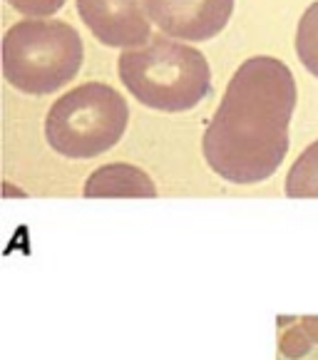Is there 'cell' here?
<instances>
[{
	"label": "cell",
	"mask_w": 318,
	"mask_h": 360,
	"mask_svg": "<svg viewBox=\"0 0 318 360\" xmlns=\"http://www.w3.org/2000/svg\"><path fill=\"white\" fill-rule=\"evenodd\" d=\"M296 79L286 63L256 55L238 65L202 139L214 174L231 184H259L288 152Z\"/></svg>",
	"instance_id": "obj_1"
},
{
	"label": "cell",
	"mask_w": 318,
	"mask_h": 360,
	"mask_svg": "<svg viewBox=\"0 0 318 360\" xmlns=\"http://www.w3.org/2000/svg\"><path fill=\"white\" fill-rule=\"evenodd\" d=\"M127 92L149 110L186 112L212 92V70L199 50L170 37H152L117 60Z\"/></svg>",
	"instance_id": "obj_2"
},
{
	"label": "cell",
	"mask_w": 318,
	"mask_h": 360,
	"mask_svg": "<svg viewBox=\"0 0 318 360\" xmlns=\"http://www.w3.org/2000/svg\"><path fill=\"white\" fill-rule=\"evenodd\" d=\"M82 63V40L63 20L30 18L3 37V75L25 95H53L77 77Z\"/></svg>",
	"instance_id": "obj_3"
},
{
	"label": "cell",
	"mask_w": 318,
	"mask_h": 360,
	"mask_svg": "<svg viewBox=\"0 0 318 360\" xmlns=\"http://www.w3.org/2000/svg\"><path fill=\"white\" fill-rule=\"evenodd\" d=\"M129 122V107L115 87L85 82L65 92L45 117V139L68 159H92L110 152Z\"/></svg>",
	"instance_id": "obj_4"
},
{
	"label": "cell",
	"mask_w": 318,
	"mask_h": 360,
	"mask_svg": "<svg viewBox=\"0 0 318 360\" xmlns=\"http://www.w3.org/2000/svg\"><path fill=\"white\" fill-rule=\"evenodd\" d=\"M147 13L165 35L204 43L227 27L234 0H147Z\"/></svg>",
	"instance_id": "obj_5"
},
{
	"label": "cell",
	"mask_w": 318,
	"mask_h": 360,
	"mask_svg": "<svg viewBox=\"0 0 318 360\" xmlns=\"http://www.w3.org/2000/svg\"><path fill=\"white\" fill-rule=\"evenodd\" d=\"M77 13L107 48H137L152 40L142 0H77Z\"/></svg>",
	"instance_id": "obj_6"
},
{
	"label": "cell",
	"mask_w": 318,
	"mask_h": 360,
	"mask_svg": "<svg viewBox=\"0 0 318 360\" xmlns=\"http://www.w3.org/2000/svg\"><path fill=\"white\" fill-rule=\"evenodd\" d=\"M82 194L87 199H154L157 186L149 179L147 172L134 165H105L95 169L85 181Z\"/></svg>",
	"instance_id": "obj_7"
},
{
	"label": "cell",
	"mask_w": 318,
	"mask_h": 360,
	"mask_svg": "<svg viewBox=\"0 0 318 360\" xmlns=\"http://www.w3.org/2000/svg\"><path fill=\"white\" fill-rule=\"evenodd\" d=\"M286 196L318 199V142L308 144L286 174Z\"/></svg>",
	"instance_id": "obj_8"
},
{
	"label": "cell",
	"mask_w": 318,
	"mask_h": 360,
	"mask_svg": "<svg viewBox=\"0 0 318 360\" xmlns=\"http://www.w3.org/2000/svg\"><path fill=\"white\" fill-rule=\"evenodd\" d=\"M296 55L303 68L318 77V0L306 8L296 30Z\"/></svg>",
	"instance_id": "obj_9"
},
{
	"label": "cell",
	"mask_w": 318,
	"mask_h": 360,
	"mask_svg": "<svg viewBox=\"0 0 318 360\" xmlns=\"http://www.w3.org/2000/svg\"><path fill=\"white\" fill-rule=\"evenodd\" d=\"M311 343L313 340H311V335L306 333V328H303V326H296V328L286 330V333L281 335L279 348H281V353L286 355V358L298 360L311 350Z\"/></svg>",
	"instance_id": "obj_10"
},
{
	"label": "cell",
	"mask_w": 318,
	"mask_h": 360,
	"mask_svg": "<svg viewBox=\"0 0 318 360\" xmlns=\"http://www.w3.org/2000/svg\"><path fill=\"white\" fill-rule=\"evenodd\" d=\"M8 6L15 8L20 15L45 18V15H55L65 6V0H8Z\"/></svg>",
	"instance_id": "obj_11"
},
{
	"label": "cell",
	"mask_w": 318,
	"mask_h": 360,
	"mask_svg": "<svg viewBox=\"0 0 318 360\" xmlns=\"http://www.w3.org/2000/svg\"><path fill=\"white\" fill-rule=\"evenodd\" d=\"M301 326L306 328V333L311 335L313 343H318V316H306L301 321Z\"/></svg>",
	"instance_id": "obj_12"
}]
</instances>
